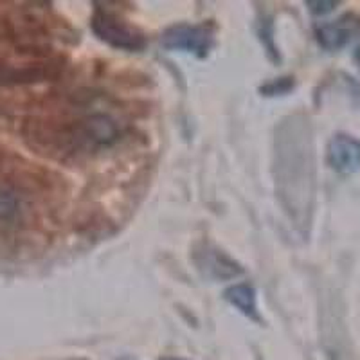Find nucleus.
Here are the masks:
<instances>
[{
	"label": "nucleus",
	"mask_w": 360,
	"mask_h": 360,
	"mask_svg": "<svg viewBox=\"0 0 360 360\" xmlns=\"http://www.w3.org/2000/svg\"><path fill=\"white\" fill-rule=\"evenodd\" d=\"M307 6L314 15H326V13H330L335 8L337 2H315V0H308Z\"/></svg>",
	"instance_id": "obj_10"
},
{
	"label": "nucleus",
	"mask_w": 360,
	"mask_h": 360,
	"mask_svg": "<svg viewBox=\"0 0 360 360\" xmlns=\"http://www.w3.org/2000/svg\"><path fill=\"white\" fill-rule=\"evenodd\" d=\"M29 137L56 157H74L98 152L117 143L121 127L112 115L94 112L63 121H34L31 123Z\"/></svg>",
	"instance_id": "obj_1"
},
{
	"label": "nucleus",
	"mask_w": 360,
	"mask_h": 360,
	"mask_svg": "<svg viewBox=\"0 0 360 360\" xmlns=\"http://www.w3.org/2000/svg\"><path fill=\"white\" fill-rule=\"evenodd\" d=\"M225 299H227L236 310H240L243 315L250 317V319H259L256 290H254L250 285H247V283H240V285L231 287L229 290H225Z\"/></svg>",
	"instance_id": "obj_8"
},
{
	"label": "nucleus",
	"mask_w": 360,
	"mask_h": 360,
	"mask_svg": "<svg viewBox=\"0 0 360 360\" xmlns=\"http://www.w3.org/2000/svg\"><path fill=\"white\" fill-rule=\"evenodd\" d=\"M328 162L339 173L360 172V141L349 135H337L328 144Z\"/></svg>",
	"instance_id": "obj_7"
},
{
	"label": "nucleus",
	"mask_w": 360,
	"mask_h": 360,
	"mask_svg": "<svg viewBox=\"0 0 360 360\" xmlns=\"http://www.w3.org/2000/svg\"><path fill=\"white\" fill-rule=\"evenodd\" d=\"M90 24H92V31L96 37L115 49L141 51L146 45V38L137 29L127 25L105 9H96Z\"/></svg>",
	"instance_id": "obj_2"
},
{
	"label": "nucleus",
	"mask_w": 360,
	"mask_h": 360,
	"mask_svg": "<svg viewBox=\"0 0 360 360\" xmlns=\"http://www.w3.org/2000/svg\"><path fill=\"white\" fill-rule=\"evenodd\" d=\"M160 44L169 51H184L204 58L214 44V31L205 24H179L162 34Z\"/></svg>",
	"instance_id": "obj_3"
},
{
	"label": "nucleus",
	"mask_w": 360,
	"mask_h": 360,
	"mask_svg": "<svg viewBox=\"0 0 360 360\" xmlns=\"http://www.w3.org/2000/svg\"><path fill=\"white\" fill-rule=\"evenodd\" d=\"M164 360H182V359H164Z\"/></svg>",
	"instance_id": "obj_11"
},
{
	"label": "nucleus",
	"mask_w": 360,
	"mask_h": 360,
	"mask_svg": "<svg viewBox=\"0 0 360 360\" xmlns=\"http://www.w3.org/2000/svg\"><path fill=\"white\" fill-rule=\"evenodd\" d=\"M317 41L328 51L342 49L360 34V20L353 15H344L339 20L328 22L315 29Z\"/></svg>",
	"instance_id": "obj_5"
},
{
	"label": "nucleus",
	"mask_w": 360,
	"mask_h": 360,
	"mask_svg": "<svg viewBox=\"0 0 360 360\" xmlns=\"http://www.w3.org/2000/svg\"><path fill=\"white\" fill-rule=\"evenodd\" d=\"M195 263L202 274L211 279H231L242 274V266L213 245L195 250Z\"/></svg>",
	"instance_id": "obj_4"
},
{
	"label": "nucleus",
	"mask_w": 360,
	"mask_h": 360,
	"mask_svg": "<svg viewBox=\"0 0 360 360\" xmlns=\"http://www.w3.org/2000/svg\"><path fill=\"white\" fill-rule=\"evenodd\" d=\"M58 74L56 62H31V63H4L0 62V83H38L54 78Z\"/></svg>",
	"instance_id": "obj_6"
},
{
	"label": "nucleus",
	"mask_w": 360,
	"mask_h": 360,
	"mask_svg": "<svg viewBox=\"0 0 360 360\" xmlns=\"http://www.w3.org/2000/svg\"><path fill=\"white\" fill-rule=\"evenodd\" d=\"M22 198L15 189L0 186V221H11L20 214Z\"/></svg>",
	"instance_id": "obj_9"
}]
</instances>
